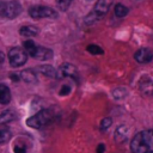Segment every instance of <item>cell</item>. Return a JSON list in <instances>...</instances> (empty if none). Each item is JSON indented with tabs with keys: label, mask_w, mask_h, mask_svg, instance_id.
<instances>
[{
	"label": "cell",
	"mask_w": 153,
	"mask_h": 153,
	"mask_svg": "<svg viewBox=\"0 0 153 153\" xmlns=\"http://www.w3.org/2000/svg\"><path fill=\"white\" fill-rule=\"evenodd\" d=\"M130 149L133 153H153V129L136 133L130 141Z\"/></svg>",
	"instance_id": "1"
},
{
	"label": "cell",
	"mask_w": 153,
	"mask_h": 153,
	"mask_svg": "<svg viewBox=\"0 0 153 153\" xmlns=\"http://www.w3.org/2000/svg\"><path fill=\"white\" fill-rule=\"evenodd\" d=\"M53 115L49 110L47 109H43V110H39L37 114L32 115L31 117H29L26 120V124L30 127V128H33V129H39L42 127H44L45 124H48L51 120Z\"/></svg>",
	"instance_id": "2"
},
{
	"label": "cell",
	"mask_w": 153,
	"mask_h": 153,
	"mask_svg": "<svg viewBox=\"0 0 153 153\" xmlns=\"http://www.w3.org/2000/svg\"><path fill=\"white\" fill-rule=\"evenodd\" d=\"M22 5L18 0H10L0 6V16L7 19H14L22 13Z\"/></svg>",
	"instance_id": "3"
},
{
	"label": "cell",
	"mask_w": 153,
	"mask_h": 153,
	"mask_svg": "<svg viewBox=\"0 0 153 153\" xmlns=\"http://www.w3.org/2000/svg\"><path fill=\"white\" fill-rule=\"evenodd\" d=\"M29 14L33 19H42V18H57V12L49 7L43 5H35L29 8Z\"/></svg>",
	"instance_id": "4"
},
{
	"label": "cell",
	"mask_w": 153,
	"mask_h": 153,
	"mask_svg": "<svg viewBox=\"0 0 153 153\" xmlns=\"http://www.w3.org/2000/svg\"><path fill=\"white\" fill-rule=\"evenodd\" d=\"M27 53L24 50V48L14 47L8 51V61L12 67H22L27 61Z\"/></svg>",
	"instance_id": "5"
},
{
	"label": "cell",
	"mask_w": 153,
	"mask_h": 153,
	"mask_svg": "<svg viewBox=\"0 0 153 153\" xmlns=\"http://www.w3.org/2000/svg\"><path fill=\"white\" fill-rule=\"evenodd\" d=\"M56 78L61 79V78H73L76 80L78 78V69L75 66L71 65V63H63L57 68V75Z\"/></svg>",
	"instance_id": "6"
},
{
	"label": "cell",
	"mask_w": 153,
	"mask_h": 153,
	"mask_svg": "<svg viewBox=\"0 0 153 153\" xmlns=\"http://www.w3.org/2000/svg\"><path fill=\"white\" fill-rule=\"evenodd\" d=\"M134 59L136 62L139 63H147L151 62L153 59V51L149 48H140L135 54H134Z\"/></svg>",
	"instance_id": "7"
},
{
	"label": "cell",
	"mask_w": 153,
	"mask_h": 153,
	"mask_svg": "<svg viewBox=\"0 0 153 153\" xmlns=\"http://www.w3.org/2000/svg\"><path fill=\"white\" fill-rule=\"evenodd\" d=\"M114 0H97L96 5H94V8H93V12L99 17L102 18L104 14L108 13V11L110 10V6L112 5Z\"/></svg>",
	"instance_id": "8"
},
{
	"label": "cell",
	"mask_w": 153,
	"mask_h": 153,
	"mask_svg": "<svg viewBox=\"0 0 153 153\" xmlns=\"http://www.w3.org/2000/svg\"><path fill=\"white\" fill-rule=\"evenodd\" d=\"M139 87L143 94L153 96V80L149 79L148 76L141 78V80L139 81Z\"/></svg>",
	"instance_id": "9"
},
{
	"label": "cell",
	"mask_w": 153,
	"mask_h": 153,
	"mask_svg": "<svg viewBox=\"0 0 153 153\" xmlns=\"http://www.w3.org/2000/svg\"><path fill=\"white\" fill-rule=\"evenodd\" d=\"M53 55H54V53H53L51 49L45 48V47H39V45H37V49H36V51H35V54H33L32 57H35V59H37V60L45 61V60H50V59L53 57Z\"/></svg>",
	"instance_id": "10"
},
{
	"label": "cell",
	"mask_w": 153,
	"mask_h": 153,
	"mask_svg": "<svg viewBox=\"0 0 153 153\" xmlns=\"http://www.w3.org/2000/svg\"><path fill=\"white\" fill-rule=\"evenodd\" d=\"M128 134H129V128H128L127 126L122 124V126L117 127V129L115 130V135H114L115 141H116L117 143H123V142H126V141L128 140V136H129Z\"/></svg>",
	"instance_id": "11"
},
{
	"label": "cell",
	"mask_w": 153,
	"mask_h": 153,
	"mask_svg": "<svg viewBox=\"0 0 153 153\" xmlns=\"http://www.w3.org/2000/svg\"><path fill=\"white\" fill-rule=\"evenodd\" d=\"M20 80L27 82V84H36L37 82V76L33 69H24L19 73Z\"/></svg>",
	"instance_id": "12"
},
{
	"label": "cell",
	"mask_w": 153,
	"mask_h": 153,
	"mask_svg": "<svg viewBox=\"0 0 153 153\" xmlns=\"http://www.w3.org/2000/svg\"><path fill=\"white\" fill-rule=\"evenodd\" d=\"M37 71L43 74L44 76H48V78H56L57 75V69H55L53 66L50 65H42V66H38Z\"/></svg>",
	"instance_id": "13"
},
{
	"label": "cell",
	"mask_w": 153,
	"mask_h": 153,
	"mask_svg": "<svg viewBox=\"0 0 153 153\" xmlns=\"http://www.w3.org/2000/svg\"><path fill=\"white\" fill-rule=\"evenodd\" d=\"M38 27L33 25H24L19 29V33L24 37H33L38 33Z\"/></svg>",
	"instance_id": "14"
},
{
	"label": "cell",
	"mask_w": 153,
	"mask_h": 153,
	"mask_svg": "<svg viewBox=\"0 0 153 153\" xmlns=\"http://www.w3.org/2000/svg\"><path fill=\"white\" fill-rule=\"evenodd\" d=\"M11 100V91L6 85L0 84V104L6 105Z\"/></svg>",
	"instance_id": "15"
},
{
	"label": "cell",
	"mask_w": 153,
	"mask_h": 153,
	"mask_svg": "<svg viewBox=\"0 0 153 153\" xmlns=\"http://www.w3.org/2000/svg\"><path fill=\"white\" fill-rule=\"evenodd\" d=\"M16 118V112L11 109H7L2 112H0V124H6Z\"/></svg>",
	"instance_id": "16"
},
{
	"label": "cell",
	"mask_w": 153,
	"mask_h": 153,
	"mask_svg": "<svg viewBox=\"0 0 153 153\" xmlns=\"http://www.w3.org/2000/svg\"><path fill=\"white\" fill-rule=\"evenodd\" d=\"M23 47H24V50L27 53V55H30L31 57L33 56V54H35V51H36V49H37V44H36L33 41H30V39L25 41V42L23 43Z\"/></svg>",
	"instance_id": "17"
},
{
	"label": "cell",
	"mask_w": 153,
	"mask_h": 153,
	"mask_svg": "<svg viewBox=\"0 0 153 153\" xmlns=\"http://www.w3.org/2000/svg\"><path fill=\"white\" fill-rule=\"evenodd\" d=\"M114 12H115V14H116L117 17L122 18V17H126V16L128 14L129 8H128L127 6H124L123 4H117V5H115Z\"/></svg>",
	"instance_id": "18"
},
{
	"label": "cell",
	"mask_w": 153,
	"mask_h": 153,
	"mask_svg": "<svg viewBox=\"0 0 153 153\" xmlns=\"http://www.w3.org/2000/svg\"><path fill=\"white\" fill-rule=\"evenodd\" d=\"M11 137H12V134H11L10 130H7V129H0V145L8 142L11 140Z\"/></svg>",
	"instance_id": "19"
},
{
	"label": "cell",
	"mask_w": 153,
	"mask_h": 153,
	"mask_svg": "<svg viewBox=\"0 0 153 153\" xmlns=\"http://www.w3.org/2000/svg\"><path fill=\"white\" fill-rule=\"evenodd\" d=\"M86 50H87L90 54H92V55H100V54L104 53L103 49H102L99 45H97V44H88L87 48H86Z\"/></svg>",
	"instance_id": "20"
},
{
	"label": "cell",
	"mask_w": 153,
	"mask_h": 153,
	"mask_svg": "<svg viewBox=\"0 0 153 153\" xmlns=\"http://www.w3.org/2000/svg\"><path fill=\"white\" fill-rule=\"evenodd\" d=\"M111 124H112V120H111L110 117H105V118H103V120L100 121L99 129H100L102 131H104V130L109 129V128L111 127Z\"/></svg>",
	"instance_id": "21"
},
{
	"label": "cell",
	"mask_w": 153,
	"mask_h": 153,
	"mask_svg": "<svg viewBox=\"0 0 153 153\" xmlns=\"http://www.w3.org/2000/svg\"><path fill=\"white\" fill-rule=\"evenodd\" d=\"M73 0H56V5L61 11H67Z\"/></svg>",
	"instance_id": "22"
},
{
	"label": "cell",
	"mask_w": 153,
	"mask_h": 153,
	"mask_svg": "<svg viewBox=\"0 0 153 153\" xmlns=\"http://www.w3.org/2000/svg\"><path fill=\"white\" fill-rule=\"evenodd\" d=\"M26 151H27L26 146L23 145V143H20V142H18V143H16L13 146V152L14 153H26Z\"/></svg>",
	"instance_id": "23"
},
{
	"label": "cell",
	"mask_w": 153,
	"mask_h": 153,
	"mask_svg": "<svg viewBox=\"0 0 153 153\" xmlns=\"http://www.w3.org/2000/svg\"><path fill=\"white\" fill-rule=\"evenodd\" d=\"M71 86L69 85H63L61 88H60V91H59V94L60 96H67V94H69V92H71Z\"/></svg>",
	"instance_id": "24"
},
{
	"label": "cell",
	"mask_w": 153,
	"mask_h": 153,
	"mask_svg": "<svg viewBox=\"0 0 153 153\" xmlns=\"http://www.w3.org/2000/svg\"><path fill=\"white\" fill-rule=\"evenodd\" d=\"M105 152V146L104 143H99L97 146V153H104Z\"/></svg>",
	"instance_id": "25"
},
{
	"label": "cell",
	"mask_w": 153,
	"mask_h": 153,
	"mask_svg": "<svg viewBox=\"0 0 153 153\" xmlns=\"http://www.w3.org/2000/svg\"><path fill=\"white\" fill-rule=\"evenodd\" d=\"M4 61H5V54H4L2 51H0V65H1Z\"/></svg>",
	"instance_id": "26"
},
{
	"label": "cell",
	"mask_w": 153,
	"mask_h": 153,
	"mask_svg": "<svg viewBox=\"0 0 153 153\" xmlns=\"http://www.w3.org/2000/svg\"><path fill=\"white\" fill-rule=\"evenodd\" d=\"M87 1H92V0H87Z\"/></svg>",
	"instance_id": "27"
}]
</instances>
